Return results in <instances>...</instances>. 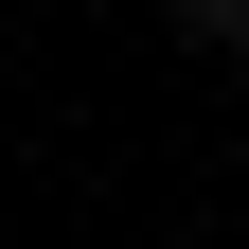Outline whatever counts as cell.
<instances>
[{
  "instance_id": "6da1fadb",
  "label": "cell",
  "mask_w": 249,
  "mask_h": 249,
  "mask_svg": "<svg viewBox=\"0 0 249 249\" xmlns=\"http://www.w3.org/2000/svg\"><path fill=\"white\" fill-rule=\"evenodd\" d=\"M160 36L196 53V71H249V0H160Z\"/></svg>"
}]
</instances>
